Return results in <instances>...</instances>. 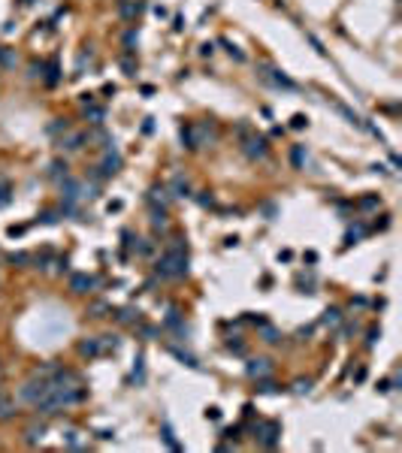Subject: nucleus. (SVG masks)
Wrapping results in <instances>:
<instances>
[{
  "instance_id": "nucleus-9",
  "label": "nucleus",
  "mask_w": 402,
  "mask_h": 453,
  "mask_svg": "<svg viewBox=\"0 0 402 453\" xmlns=\"http://www.w3.org/2000/svg\"><path fill=\"white\" fill-rule=\"evenodd\" d=\"M245 372H248L251 378H263V375L272 372V363H269L266 357H257V360H248V363H245Z\"/></svg>"
},
{
  "instance_id": "nucleus-1",
  "label": "nucleus",
  "mask_w": 402,
  "mask_h": 453,
  "mask_svg": "<svg viewBox=\"0 0 402 453\" xmlns=\"http://www.w3.org/2000/svg\"><path fill=\"white\" fill-rule=\"evenodd\" d=\"M154 272L166 281H176V278H185L188 275V251H176V248H166L160 254V260L154 263Z\"/></svg>"
},
{
  "instance_id": "nucleus-40",
  "label": "nucleus",
  "mask_w": 402,
  "mask_h": 453,
  "mask_svg": "<svg viewBox=\"0 0 402 453\" xmlns=\"http://www.w3.org/2000/svg\"><path fill=\"white\" fill-rule=\"evenodd\" d=\"M221 45H224V48H227V51H230V54H233V57H236V60H239V63H242V60H245V54H242V51H239V48H236V45H233V42H227V39H221Z\"/></svg>"
},
{
  "instance_id": "nucleus-19",
  "label": "nucleus",
  "mask_w": 402,
  "mask_h": 453,
  "mask_svg": "<svg viewBox=\"0 0 402 453\" xmlns=\"http://www.w3.org/2000/svg\"><path fill=\"white\" fill-rule=\"evenodd\" d=\"M18 63V54H15V48H6V45H0V67L3 70H12Z\"/></svg>"
},
{
  "instance_id": "nucleus-10",
  "label": "nucleus",
  "mask_w": 402,
  "mask_h": 453,
  "mask_svg": "<svg viewBox=\"0 0 402 453\" xmlns=\"http://www.w3.org/2000/svg\"><path fill=\"white\" fill-rule=\"evenodd\" d=\"M142 9H145V3H142V0H121V6H118V12H121V18H124V21L139 18V15H142Z\"/></svg>"
},
{
  "instance_id": "nucleus-15",
  "label": "nucleus",
  "mask_w": 402,
  "mask_h": 453,
  "mask_svg": "<svg viewBox=\"0 0 402 453\" xmlns=\"http://www.w3.org/2000/svg\"><path fill=\"white\" fill-rule=\"evenodd\" d=\"M163 327H166V330H176L179 336H188V330H185V323H182V314H179L176 308H173V311L163 317Z\"/></svg>"
},
{
  "instance_id": "nucleus-22",
  "label": "nucleus",
  "mask_w": 402,
  "mask_h": 453,
  "mask_svg": "<svg viewBox=\"0 0 402 453\" xmlns=\"http://www.w3.org/2000/svg\"><path fill=\"white\" fill-rule=\"evenodd\" d=\"M291 163L297 169H306V145H294L291 148Z\"/></svg>"
},
{
  "instance_id": "nucleus-11",
  "label": "nucleus",
  "mask_w": 402,
  "mask_h": 453,
  "mask_svg": "<svg viewBox=\"0 0 402 453\" xmlns=\"http://www.w3.org/2000/svg\"><path fill=\"white\" fill-rule=\"evenodd\" d=\"M169 200H173V193H169V187H151V193H148V203L151 206H160V209H166L169 206Z\"/></svg>"
},
{
  "instance_id": "nucleus-26",
  "label": "nucleus",
  "mask_w": 402,
  "mask_h": 453,
  "mask_svg": "<svg viewBox=\"0 0 402 453\" xmlns=\"http://www.w3.org/2000/svg\"><path fill=\"white\" fill-rule=\"evenodd\" d=\"M115 320H118V323H139V311H136V308H121V311L115 314Z\"/></svg>"
},
{
  "instance_id": "nucleus-46",
  "label": "nucleus",
  "mask_w": 402,
  "mask_h": 453,
  "mask_svg": "<svg viewBox=\"0 0 402 453\" xmlns=\"http://www.w3.org/2000/svg\"><path fill=\"white\" fill-rule=\"evenodd\" d=\"M39 221H42V224H54V221H58V212H42Z\"/></svg>"
},
{
  "instance_id": "nucleus-36",
  "label": "nucleus",
  "mask_w": 402,
  "mask_h": 453,
  "mask_svg": "<svg viewBox=\"0 0 402 453\" xmlns=\"http://www.w3.org/2000/svg\"><path fill=\"white\" fill-rule=\"evenodd\" d=\"M30 260H33V257H30V254H21V251H18V254H9V263H12V266H27Z\"/></svg>"
},
{
  "instance_id": "nucleus-31",
  "label": "nucleus",
  "mask_w": 402,
  "mask_h": 453,
  "mask_svg": "<svg viewBox=\"0 0 402 453\" xmlns=\"http://www.w3.org/2000/svg\"><path fill=\"white\" fill-rule=\"evenodd\" d=\"M133 378H136V381L145 378V357H142V354H136V360H133Z\"/></svg>"
},
{
  "instance_id": "nucleus-12",
  "label": "nucleus",
  "mask_w": 402,
  "mask_h": 453,
  "mask_svg": "<svg viewBox=\"0 0 402 453\" xmlns=\"http://www.w3.org/2000/svg\"><path fill=\"white\" fill-rule=\"evenodd\" d=\"M79 354H82V357H100V354H103L100 339H85V342H79Z\"/></svg>"
},
{
  "instance_id": "nucleus-41",
  "label": "nucleus",
  "mask_w": 402,
  "mask_h": 453,
  "mask_svg": "<svg viewBox=\"0 0 402 453\" xmlns=\"http://www.w3.org/2000/svg\"><path fill=\"white\" fill-rule=\"evenodd\" d=\"M58 130H70V121L67 118H54V124H48V133H58Z\"/></svg>"
},
{
  "instance_id": "nucleus-20",
  "label": "nucleus",
  "mask_w": 402,
  "mask_h": 453,
  "mask_svg": "<svg viewBox=\"0 0 402 453\" xmlns=\"http://www.w3.org/2000/svg\"><path fill=\"white\" fill-rule=\"evenodd\" d=\"M136 42H139V30L130 27V30L124 33V54H133V51H136Z\"/></svg>"
},
{
  "instance_id": "nucleus-6",
  "label": "nucleus",
  "mask_w": 402,
  "mask_h": 453,
  "mask_svg": "<svg viewBox=\"0 0 402 453\" xmlns=\"http://www.w3.org/2000/svg\"><path fill=\"white\" fill-rule=\"evenodd\" d=\"M242 151H245V157H251V160H263L266 157V151H269V142H266V136H245L242 139Z\"/></svg>"
},
{
  "instance_id": "nucleus-44",
  "label": "nucleus",
  "mask_w": 402,
  "mask_h": 453,
  "mask_svg": "<svg viewBox=\"0 0 402 453\" xmlns=\"http://www.w3.org/2000/svg\"><path fill=\"white\" fill-rule=\"evenodd\" d=\"M67 447H73V450H82L85 444L79 441V435H76V432H67Z\"/></svg>"
},
{
  "instance_id": "nucleus-50",
  "label": "nucleus",
  "mask_w": 402,
  "mask_h": 453,
  "mask_svg": "<svg viewBox=\"0 0 402 453\" xmlns=\"http://www.w3.org/2000/svg\"><path fill=\"white\" fill-rule=\"evenodd\" d=\"M206 417H209V420H221V411H218V408H209Z\"/></svg>"
},
{
  "instance_id": "nucleus-38",
  "label": "nucleus",
  "mask_w": 402,
  "mask_h": 453,
  "mask_svg": "<svg viewBox=\"0 0 402 453\" xmlns=\"http://www.w3.org/2000/svg\"><path fill=\"white\" fill-rule=\"evenodd\" d=\"M121 67H124V73H127V76H136V60H133L130 54H124V57H121Z\"/></svg>"
},
{
  "instance_id": "nucleus-47",
  "label": "nucleus",
  "mask_w": 402,
  "mask_h": 453,
  "mask_svg": "<svg viewBox=\"0 0 402 453\" xmlns=\"http://www.w3.org/2000/svg\"><path fill=\"white\" fill-rule=\"evenodd\" d=\"M375 339H381V330H375V327H372V330H369V339H366V345L372 348V345H375Z\"/></svg>"
},
{
  "instance_id": "nucleus-35",
  "label": "nucleus",
  "mask_w": 402,
  "mask_h": 453,
  "mask_svg": "<svg viewBox=\"0 0 402 453\" xmlns=\"http://www.w3.org/2000/svg\"><path fill=\"white\" fill-rule=\"evenodd\" d=\"M88 118H91V124H103L106 112H103V109H97V106H88Z\"/></svg>"
},
{
  "instance_id": "nucleus-3",
  "label": "nucleus",
  "mask_w": 402,
  "mask_h": 453,
  "mask_svg": "<svg viewBox=\"0 0 402 453\" xmlns=\"http://www.w3.org/2000/svg\"><path fill=\"white\" fill-rule=\"evenodd\" d=\"M254 432H257L254 438H257V441H260V444H263L266 450H275V447H278V435H281V426H278L275 420H263V423H257V426H254Z\"/></svg>"
},
{
  "instance_id": "nucleus-33",
  "label": "nucleus",
  "mask_w": 402,
  "mask_h": 453,
  "mask_svg": "<svg viewBox=\"0 0 402 453\" xmlns=\"http://www.w3.org/2000/svg\"><path fill=\"white\" fill-rule=\"evenodd\" d=\"M58 79H61V70H58V60H51V63H48V76H45V85L51 88V85H58Z\"/></svg>"
},
{
  "instance_id": "nucleus-17",
  "label": "nucleus",
  "mask_w": 402,
  "mask_h": 453,
  "mask_svg": "<svg viewBox=\"0 0 402 453\" xmlns=\"http://www.w3.org/2000/svg\"><path fill=\"white\" fill-rule=\"evenodd\" d=\"M160 438H163V444H166L169 450L182 453V444L176 441V432H173V426H169V423H163V426H160Z\"/></svg>"
},
{
  "instance_id": "nucleus-14",
  "label": "nucleus",
  "mask_w": 402,
  "mask_h": 453,
  "mask_svg": "<svg viewBox=\"0 0 402 453\" xmlns=\"http://www.w3.org/2000/svg\"><path fill=\"white\" fill-rule=\"evenodd\" d=\"M85 142H88V136H85V133H73V136L61 139V151H79Z\"/></svg>"
},
{
  "instance_id": "nucleus-21",
  "label": "nucleus",
  "mask_w": 402,
  "mask_h": 453,
  "mask_svg": "<svg viewBox=\"0 0 402 453\" xmlns=\"http://www.w3.org/2000/svg\"><path fill=\"white\" fill-rule=\"evenodd\" d=\"M182 142H185V148H197V130H194V124H185L182 127Z\"/></svg>"
},
{
  "instance_id": "nucleus-45",
  "label": "nucleus",
  "mask_w": 402,
  "mask_h": 453,
  "mask_svg": "<svg viewBox=\"0 0 402 453\" xmlns=\"http://www.w3.org/2000/svg\"><path fill=\"white\" fill-rule=\"evenodd\" d=\"M306 124H309V121H306V115H294V118H291V127H297V130H300V127H306Z\"/></svg>"
},
{
  "instance_id": "nucleus-42",
  "label": "nucleus",
  "mask_w": 402,
  "mask_h": 453,
  "mask_svg": "<svg viewBox=\"0 0 402 453\" xmlns=\"http://www.w3.org/2000/svg\"><path fill=\"white\" fill-rule=\"evenodd\" d=\"M9 203H12V190H9V184H0V209Z\"/></svg>"
},
{
  "instance_id": "nucleus-5",
  "label": "nucleus",
  "mask_w": 402,
  "mask_h": 453,
  "mask_svg": "<svg viewBox=\"0 0 402 453\" xmlns=\"http://www.w3.org/2000/svg\"><path fill=\"white\" fill-rule=\"evenodd\" d=\"M260 79H263V82H269L272 88H281V91H297V82H294V79H288L281 70H275V67H269V63H260Z\"/></svg>"
},
{
  "instance_id": "nucleus-29",
  "label": "nucleus",
  "mask_w": 402,
  "mask_h": 453,
  "mask_svg": "<svg viewBox=\"0 0 402 453\" xmlns=\"http://www.w3.org/2000/svg\"><path fill=\"white\" fill-rule=\"evenodd\" d=\"M378 203H381L378 193H369V197H360V200H357V209H363V212H366V209H378Z\"/></svg>"
},
{
  "instance_id": "nucleus-27",
  "label": "nucleus",
  "mask_w": 402,
  "mask_h": 453,
  "mask_svg": "<svg viewBox=\"0 0 402 453\" xmlns=\"http://www.w3.org/2000/svg\"><path fill=\"white\" fill-rule=\"evenodd\" d=\"M321 323H324V327H339V323H342V311H339V308H327L324 317H321Z\"/></svg>"
},
{
  "instance_id": "nucleus-34",
  "label": "nucleus",
  "mask_w": 402,
  "mask_h": 453,
  "mask_svg": "<svg viewBox=\"0 0 402 453\" xmlns=\"http://www.w3.org/2000/svg\"><path fill=\"white\" fill-rule=\"evenodd\" d=\"M88 314H91V317H106V314H112V308H109L106 302H94Z\"/></svg>"
},
{
  "instance_id": "nucleus-43",
  "label": "nucleus",
  "mask_w": 402,
  "mask_h": 453,
  "mask_svg": "<svg viewBox=\"0 0 402 453\" xmlns=\"http://www.w3.org/2000/svg\"><path fill=\"white\" fill-rule=\"evenodd\" d=\"M100 345H103V351H109V348L115 351V348H118V336H103V339H100Z\"/></svg>"
},
{
  "instance_id": "nucleus-49",
  "label": "nucleus",
  "mask_w": 402,
  "mask_h": 453,
  "mask_svg": "<svg viewBox=\"0 0 402 453\" xmlns=\"http://www.w3.org/2000/svg\"><path fill=\"white\" fill-rule=\"evenodd\" d=\"M197 200H200V206H206V209H209V206H215V200H212V197H206V193H203V197H197Z\"/></svg>"
},
{
  "instance_id": "nucleus-2",
  "label": "nucleus",
  "mask_w": 402,
  "mask_h": 453,
  "mask_svg": "<svg viewBox=\"0 0 402 453\" xmlns=\"http://www.w3.org/2000/svg\"><path fill=\"white\" fill-rule=\"evenodd\" d=\"M48 390H51V381H48L45 375H36V378H30V381L18 390V399L27 402V405H33V402H39Z\"/></svg>"
},
{
  "instance_id": "nucleus-48",
  "label": "nucleus",
  "mask_w": 402,
  "mask_h": 453,
  "mask_svg": "<svg viewBox=\"0 0 402 453\" xmlns=\"http://www.w3.org/2000/svg\"><path fill=\"white\" fill-rule=\"evenodd\" d=\"M212 51H215V48H212V42H203V45H200V54H203V57H209Z\"/></svg>"
},
{
  "instance_id": "nucleus-28",
  "label": "nucleus",
  "mask_w": 402,
  "mask_h": 453,
  "mask_svg": "<svg viewBox=\"0 0 402 453\" xmlns=\"http://www.w3.org/2000/svg\"><path fill=\"white\" fill-rule=\"evenodd\" d=\"M254 390H257V393H281V387H278L275 381H269L266 375H263V378H257V387H254Z\"/></svg>"
},
{
  "instance_id": "nucleus-16",
  "label": "nucleus",
  "mask_w": 402,
  "mask_h": 453,
  "mask_svg": "<svg viewBox=\"0 0 402 453\" xmlns=\"http://www.w3.org/2000/svg\"><path fill=\"white\" fill-rule=\"evenodd\" d=\"M169 193H173V197H191V184H188V178H185V175H176V178H173V184H169Z\"/></svg>"
},
{
  "instance_id": "nucleus-37",
  "label": "nucleus",
  "mask_w": 402,
  "mask_h": 453,
  "mask_svg": "<svg viewBox=\"0 0 402 453\" xmlns=\"http://www.w3.org/2000/svg\"><path fill=\"white\" fill-rule=\"evenodd\" d=\"M42 435H45V426H30V429H27V441H30V444H36Z\"/></svg>"
},
{
  "instance_id": "nucleus-23",
  "label": "nucleus",
  "mask_w": 402,
  "mask_h": 453,
  "mask_svg": "<svg viewBox=\"0 0 402 453\" xmlns=\"http://www.w3.org/2000/svg\"><path fill=\"white\" fill-rule=\"evenodd\" d=\"M70 175V166L67 163H61V160H54V163H48V178H67Z\"/></svg>"
},
{
  "instance_id": "nucleus-30",
  "label": "nucleus",
  "mask_w": 402,
  "mask_h": 453,
  "mask_svg": "<svg viewBox=\"0 0 402 453\" xmlns=\"http://www.w3.org/2000/svg\"><path fill=\"white\" fill-rule=\"evenodd\" d=\"M12 414H15V405H12V402L0 393V420H9Z\"/></svg>"
},
{
  "instance_id": "nucleus-8",
  "label": "nucleus",
  "mask_w": 402,
  "mask_h": 453,
  "mask_svg": "<svg viewBox=\"0 0 402 453\" xmlns=\"http://www.w3.org/2000/svg\"><path fill=\"white\" fill-rule=\"evenodd\" d=\"M61 197H64V203H79L82 197H85V187L76 181V178H61Z\"/></svg>"
},
{
  "instance_id": "nucleus-7",
  "label": "nucleus",
  "mask_w": 402,
  "mask_h": 453,
  "mask_svg": "<svg viewBox=\"0 0 402 453\" xmlns=\"http://www.w3.org/2000/svg\"><path fill=\"white\" fill-rule=\"evenodd\" d=\"M97 278L94 275H88V272H76V275H70V290L73 293H94L97 290Z\"/></svg>"
},
{
  "instance_id": "nucleus-39",
  "label": "nucleus",
  "mask_w": 402,
  "mask_h": 453,
  "mask_svg": "<svg viewBox=\"0 0 402 453\" xmlns=\"http://www.w3.org/2000/svg\"><path fill=\"white\" fill-rule=\"evenodd\" d=\"M336 109H339V112H342V115H345V118H348L351 124H363V121H360V118H357V115H354V112H351V109H348L345 103H336Z\"/></svg>"
},
{
  "instance_id": "nucleus-32",
  "label": "nucleus",
  "mask_w": 402,
  "mask_h": 453,
  "mask_svg": "<svg viewBox=\"0 0 402 453\" xmlns=\"http://www.w3.org/2000/svg\"><path fill=\"white\" fill-rule=\"evenodd\" d=\"M294 393H297V396L312 393V381H309V378H297V381H294Z\"/></svg>"
},
{
  "instance_id": "nucleus-13",
  "label": "nucleus",
  "mask_w": 402,
  "mask_h": 453,
  "mask_svg": "<svg viewBox=\"0 0 402 453\" xmlns=\"http://www.w3.org/2000/svg\"><path fill=\"white\" fill-rule=\"evenodd\" d=\"M169 354H173L179 363H185L188 369H200V360H197L194 354H188V351H182V348H176V345H169Z\"/></svg>"
},
{
  "instance_id": "nucleus-24",
  "label": "nucleus",
  "mask_w": 402,
  "mask_h": 453,
  "mask_svg": "<svg viewBox=\"0 0 402 453\" xmlns=\"http://www.w3.org/2000/svg\"><path fill=\"white\" fill-rule=\"evenodd\" d=\"M151 224H154V227H160V230H166V224H169V218H166V209L154 206V209H151Z\"/></svg>"
},
{
  "instance_id": "nucleus-25",
  "label": "nucleus",
  "mask_w": 402,
  "mask_h": 453,
  "mask_svg": "<svg viewBox=\"0 0 402 453\" xmlns=\"http://www.w3.org/2000/svg\"><path fill=\"white\" fill-rule=\"evenodd\" d=\"M363 236H366V227H363V224H354V227L345 233V245H354V242H360Z\"/></svg>"
},
{
  "instance_id": "nucleus-18",
  "label": "nucleus",
  "mask_w": 402,
  "mask_h": 453,
  "mask_svg": "<svg viewBox=\"0 0 402 453\" xmlns=\"http://www.w3.org/2000/svg\"><path fill=\"white\" fill-rule=\"evenodd\" d=\"M257 327H260V336H263V342H266V345H278V342H281L278 330H275V327H269L266 320H263V323H257Z\"/></svg>"
},
{
  "instance_id": "nucleus-4",
  "label": "nucleus",
  "mask_w": 402,
  "mask_h": 453,
  "mask_svg": "<svg viewBox=\"0 0 402 453\" xmlns=\"http://www.w3.org/2000/svg\"><path fill=\"white\" fill-rule=\"evenodd\" d=\"M97 169H100L103 178H109V175H115V172L121 169V154H118V148H115L112 139H106V145H103V163H100Z\"/></svg>"
}]
</instances>
